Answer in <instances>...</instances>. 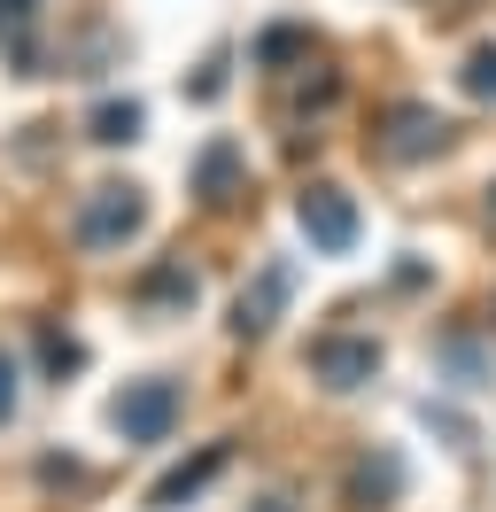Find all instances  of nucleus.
Listing matches in <instances>:
<instances>
[{"label": "nucleus", "mask_w": 496, "mask_h": 512, "mask_svg": "<svg viewBox=\"0 0 496 512\" xmlns=\"http://www.w3.org/2000/svg\"><path fill=\"white\" fill-rule=\"evenodd\" d=\"M179 412H186L179 381L148 373V381H124V388H117V404H109V427H117L124 443H140V450H148V443H171Z\"/></svg>", "instance_id": "nucleus-1"}, {"label": "nucleus", "mask_w": 496, "mask_h": 512, "mask_svg": "<svg viewBox=\"0 0 496 512\" xmlns=\"http://www.w3.org/2000/svg\"><path fill=\"white\" fill-rule=\"evenodd\" d=\"M140 225H148V194L140 187H93L86 202H78V225H70V233H78L86 256H117Z\"/></svg>", "instance_id": "nucleus-2"}, {"label": "nucleus", "mask_w": 496, "mask_h": 512, "mask_svg": "<svg viewBox=\"0 0 496 512\" xmlns=\"http://www.w3.org/2000/svg\"><path fill=\"white\" fill-rule=\"evenodd\" d=\"M372 148L388 163H427L450 148V117L434 109V101H388L380 109V132H372Z\"/></svg>", "instance_id": "nucleus-3"}, {"label": "nucleus", "mask_w": 496, "mask_h": 512, "mask_svg": "<svg viewBox=\"0 0 496 512\" xmlns=\"http://www.w3.org/2000/svg\"><path fill=\"white\" fill-rule=\"evenodd\" d=\"M295 225L310 233V249H318V256H349V249H357V233H365L349 187H334V179H318V187L295 194Z\"/></svg>", "instance_id": "nucleus-4"}, {"label": "nucleus", "mask_w": 496, "mask_h": 512, "mask_svg": "<svg viewBox=\"0 0 496 512\" xmlns=\"http://www.w3.org/2000/svg\"><path fill=\"white\" fill-rule=\"evenodd\" d=\"M303 365H310V381H326L334 396H357L380 373V342L372 334H318L303 350Z\"/></svg>", "instance_id": "nucleus-5"}, {"label": "nucleus", "mask_w": 496, "mask_h": 512, "mask_svg": "<svg viewBox=\"0 0 496 512\" xmlns=\"http://www.w3.org/2000/svg\"><path fill=\"white\" fill-rule=\"evenodd\" d=\"M287 295H295V264H287V256H272V264H264V272L241 288V303H233V334H241V342L272 334L279 311H287Z\"/></svg>", "instance_id": "nucleus-6"}, {"label": "nucleus", "mask_w": 496, "mask_h": 512, "mask_svg": "<svg viewBox=\"0 0 496 512\" xmlns=\"http://www.w3.org/2000/svg\"><path fill=\"white\" fill-rule=\"evenodd\" d=\"M241 194H248V148L241 140H210L194 156V202L202 210H233Z\"/></svg>", "instance_id": "nucleus-7"}, {"label": "nucleus", "mask_w": 496, "mask_h": 512, "mask_svg": "<svg viewBox=\"0 0 496 512\" xmlns=\"http://www.w3.org/2000/svg\"><path fill=\"white\" fill-rule=\"evenodd\" d=\"M225 458H233V443H202L186 466H171V474L155 481V505H163V512H171V505H194V497H202V489L225 474Z\"/></svg>", "instance_id": "nucleus-8"}, {"label": "nucleus", "mask_w": 496, "mask_h": 512, "mask_svg": "<svg viewBox=\"0 0 496 512\" xmlns=\"http://www.w3.org/2000/svg\"><path fill=\"white\" fill-rule=\"evenodd\" d=\"M396 497H403V458L396 450H365V458L349 466V505L380 512V505H396Z\"/></svg>", "instance_id": "nucleus-9"}, {"label": "nucleus", "mask_w": 496, "mask_h": 512, "mask_svg": "<svg viewBox=\"0 0 496 512\" xmlns=\"http://www.w3.org/2000/svg\"><path fill=\"white\" fill-rule=\"evenodd\" d=\"M194 295H202V280L186 272V256H163L148 280H140V303H148V311H194Z\"/></svg>", "instance_id": "nucleus-10"}, {"label": "nucleus", "mask_w": 496, "mask_h": 512, "mask_svg": "<svg viewBox=\"0 0 496 512\" xmlns=\"http://www.w3.org/2000/svg\"><path fill=\"white\" fill-rule=\"evenodd\" d=\"M140 125H148V109H140V101H124V94L93 101V117H86V132L101 140V148H132V140H140Z\"/></svg>", "instance_id": "nucleus-11"}, {"label": "nucleus", "mask_w": 496, "mask_h": 512, "mask_svg": "<svg viewBox=\"0 0 496 512\" xmlns=\"http://www.w3.org/2000/svg\"><path fill=\"white\" fill-rule=\"evenodd\" d=\"M295 63H310V24H272L256 39V70H295Z\"/></svg>", "instance_id": "nucleus-12"}, {"label": "nucleus", "mask_w": 496, "mask_h": 512, "mask_svg": "<svg viewBox=\"0 0 496 512\" xmlns=\"http://www.w3.org/2000/svg\"><path fill=\"white\" fill-rule=\"evenodd\" d=\"M31 16H39V0H0V47H8V63H16V70L39 63V47H31Z\"/></svg>", "instance_id": "nucleus-13"}, {"label": "nucleus", "mask_w": 496, "mask_h": 512, "mask_svg": "<svg viewBox=\"0 0 496 512\" xmlns=\"http://www.w3.org/2000/svg\"><path fill=\"white\" fill-rule=\"evenodd\" d=\"M458 86H465V101H496V47H473V55H465Z\"/></svg>", "instance_id": "nucleus-14"}, {"label": "nucleus", "mask_w": 496, "mask_h": 512, "mask_svg": "<svg viewBox=\"0 0 496 512\" xmlns=\"http://www.w3.org/2000/svg\"><path fill=\"white\" fill-rule=\"evenodd\" d=\"M39 357H47V365H55V373H78V365H86V350H78V342H70V334H55V326H47V334H39Z\"/></svg>", "instance_id": "nucleus-15"}, {"label": "nucleus", "mask_w": 496, "mask_h": 512, "mask_svg": "<svg viewBox=\"0 0 496 512\" xmlns=\"http://www.w3.org/2000/svg\"><path fill=\"white\" fill-rule=\"evenodd\" d=\"M8 419H16V357L0 350V427H8Z\"/></svg>", "instance_id": "nucleus-16"}, {"label": "nucleus", "mask_w": 496, "mask_h": 512, "mask_svg": "<svg viewBox=\"0 0 496 512\" xmlns=\"http://www.w3.org/2000/svg\"><path fill=\"white\" fill-rule=\"evenodd\" d=\"M186 94H194V101H217V94H225V63H202V78H194Z\"/></svg>", "instance_id": "nucleus-17"}, {"label": "nucleus", "mask_w": 496, "mask_h": 512, "mask_svg": "<svg viewBox=\"0 0 496 512\" xmlns=\"http://www.w3.org/2000/svg\"><path fill=\"white\" fill-rule=\"evenodd\" d=\"M256 512H287V505H279V497H264V505H256Z\"/></svg>", "instance_id": "nucleus-18"}, {"label": "nucleus", "mask_w": 496, "mask_h": 512, "mask_svg": "<svg viewBox=\"0 0 496 512\" xmlns=\"http://www.w3.org/2000/svg\"><path fill=\"white\" fill-rule=\"evenodd\" d=\"M489 225H496V187H489Z\"/></svg>", "instance_id": "nucleus-19"}]
</instances>
